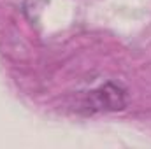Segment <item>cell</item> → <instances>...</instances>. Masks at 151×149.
Segmentation results:
<instances>
[{
	"label": "cell",
	"mask_w": 151,
	"mask_h": 149,
	"mask_svg": "<svg viewBox=\"0 0 151 149\" xmlns=\"http://www.w3.org/2000/svg\"><path fill=\"white\" fill-rule=\"evenodd\" d=\"M128 105V93L118 82H104L86 93L83 107L86 112H118Z\"/></svg>",
	"instance_id": "1"
}]
</instances>
